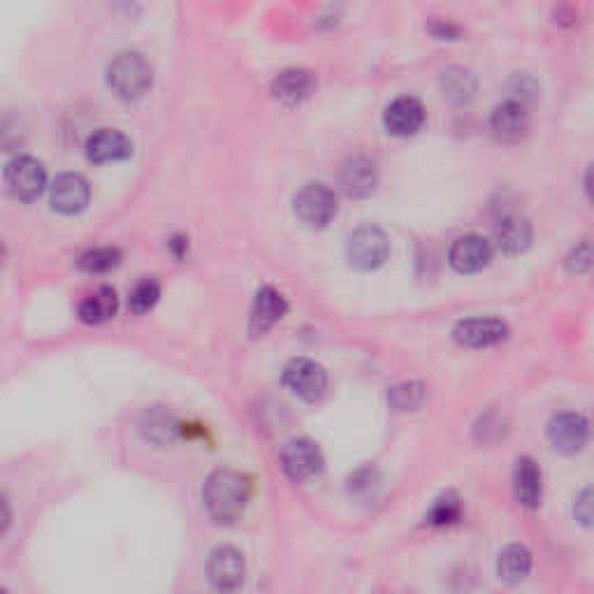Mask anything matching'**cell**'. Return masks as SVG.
I'll list each match as a JSON object with an SVG mask.
<instances>
[{
  "instance_id": "e0dca14e",
  "label": "cell",
  "mask_w": 594,
  "mask_h": 594,
  "mask_svg": "<svg viewBox=\"0 0 594 594\" xmlns=\"http://www.w3.org/2000/svg\"><path fill=\"white\" fill-rule=\"evenodd\" d=\"M376 184H379V175H376V165L369 158H351L339 172V186L353 200L369 198L376 191Z\"/></svg>"
},
{
  "instance_id": "44dd1931",
  "label": "cell",
  "mask_w": 594,
  "mask_h": 594,
  "mask_svg": "<svg viewBox=\"0 0 594 594\" xmlns=\"http://www.w3.org/2000/svg\"><path fill=\"white\" fill-rule=\"evenodd\" d=\"M117 309H119L117 293H114L112 288H100V291L89 295L82 304H79V318L89 325H100L114 318Z\"/></svg>"
},
{
  "instance_id": "4dcf8cb0",
  "label": "cell",
  "mask_w": 594,
  "mask_h": 594,
  "mask_svg": "<svg viewBox=\"0 0 594 594\" xmlns=\"http://www.w3.org/2000/svg\"><path fill=\"white\" fill-rule=\"evenodd\" d=\"M576 518L581 520L583 525H590V520H592V502H590V490H583V495L578 497V502H576Z\"/></svg>"
},
{
  "instance_id": "ac0fdd59",
  "label": "cell",
  "mask_w": 594,
  "mask_h": 594,
  "mask_svg": "<svg viewBox=\"0 0 594 594\" xmlns=\"http://www.w3.org/2000/svg\"><path fill=\"white\" fill-rule=\"evenodd\" d=\"M495 242L499 246V251L509 253V256H518V253L530 249L532 223L520 214L502 216L495 226Z\"/></svg>"
},
{
  "instance_id": "d6986e66",
  "label": "cell",
  "mask_w": 594,
  "mask_h": 594,
  "mask_svg": "<svg viewBox=\"0 0 594 594\" xmlns=\"http://www.w3.org/2000/svg\"><path fill=\"white\" fill-rule=\"evenodd\" d=\"M286 311H288V302L284 295L274 291L270 286L260 288L256 295V302H253V314H251L253 332L270 330L274 323H279L281 318L286 316Z\"/></svg>"
},
{
  "instance_id": "3957f363",
  "label": "cell",
  "mask_w": 594,
  "mask_h": 594,
  "mask_svg": "<svg viewBox=\"0 0 594 594\" xmlns=\"http://www.w3.org/2000/svg\"><path fill=\"white\" fill-rule=\"evenodd\" d=\"M295 216L302 226L323 230L337 216V195L325 184H307L295 195Z\"/></svg>"
},
{
  "instance_id": "484cf974",
  "label": "cell",
  "mask_w": 594,
  "mask_h": 594,
  "mask_svg": "<svg viewBox=\"0 0 594 594\" xmlns=\"http://www.w3.org/2000/svg\"><path fill=\"white\" fill-rule=\"evenodd\" d=\"M158 297H161V286H158L154 279H144L130 291L128 304L135 314H147V311L156 307Z\"/></svg>"
},
{
  "instance_id": "4316f807",
  "label": "cell",
  "mask_w": 594,
  "mask_h": 594,
  "mask_svg": "<svg viewBox=\"0 0 594 594\" xmlns=\"http://www.w3.org/2000/svg\"><path fill=\"white\" fill-rule=\"evenodd\" d=\"M425 400V388L420 383H402L390 390V404L395 411H414Z\"/></svg>"
},
{
  "instance_id": "5bb4252c",
  "label": "cell",
  "mask_w": 594,
  "mask_h": 594,
  "mask_svg": "<svg viewBox=\"0 0 594 594\" xmlns=\"http://www.w3.org/2000/svg\"><path fill=\"white\" fill-rule=\"evenodd\" d=\"M425 123V107L420 100L404 96L397 98L388 105L386 114H383V126L390 135L395 137H409L416 135Z\"/></svg>"
},
{
  "instance_id": "52a82bcc",
  "label": "cell",
  "mask_w": 594,
  "mask_h": 594,
  "mask_svg": "<svg viewBox=\"0 0 594 594\" xmlns=\"http://www.w3.org/2000/svg\"><path fill=\"white\" fill-rule=\"evenodd\" d=\"M281 467L291 481L304 483L321 472L323 455L311 439H293L281 451Z\"/></svg>"
},
{
  "instance_id": "f1b7e54d",
  "label": "cell",
  "mask_w": 594,
  "mask_h": 594,
  "mask_svg": "<svg viewBox=\"0 0 594 594\" xmlns=\"http://www.w3.org/2000/svg\"><path fill=\"white\" fill-rule=\"evenodd\" d=\"M149 418V437L151 439H158V441H165V439H172V434H175V423H172V418L168 414H163V411H158V414H147Z\"/></svg>"
},
{
  "instance_id": "83f0119b",
  "label": "cell",
  "mask_w": 594,
  "mask_h": 594,
  "mask_svg": "<svg viewBox=\"0 0 594 594\" xmlns=\"http://www.w3.org/2000/svg\"><path fill=\"white\" fill-rule=\"evenodd\" d=\"M567 267L571 272L576 274H585L592 267V244L585 239V242H581L576 246L574 251L569 253L567 258Z\"/></svg>"
},
{
  "instance_id": "cb8c5ba5",
  "label": "cell",
  "mask_w": 594,
  "mask_h": 594,
  "mask_svg": "<svg viewBox=\"0 0 594 594\" xmlns=\"http://www.w3.org/2000/svg\"><path fill=\"white\" fill-rule=\"evenodd\" d=\"M121 263V253L112 246H103V249H91L79 258V270L86 274H105L114 270Z\"/></svg>"
},
{
  "instance_id": "9a60e30c",
  "label": "cell",
  "mask_w": 594,
  "mask_h": 594,
  "mask_svg": "<svg viewBox=\"0 0 594 594\" xmlns=\"http://www.w3.org/2000/svg\"><path fill=\"white\" fill-rule=\"evenodd\" d=\"M492 258V249L488 239L481 235H465L455 239V244L448 251V260H451L453 270L460 274H474L481 272L483 267H488Z\"/></svg>"
},
{
  "instance_id": "1f68e13d",
  "label": "cell",
  "mask_w": 594,
  "mask_h": 594,
  "mask_svg": "<svg viewBox=\"0 0 594 594\" xmlns=\"http://www.w3.org/2000/svg\"><path fill=\"white\" fill-rule=\"evenodd\" d=\"M10 518H12L10 506H7L5 499L0 497V534H3L7 530V525H10Z\"/></svg>"
},
{
  "instance_id": "5b68a950",
  "label": "cell",
  "mask_w": 594,
  "mask_h": 594,
  "mask_svg": "<svg viewBox=\"0 0 594 594\" xmlns=\"http://www.w3.org/2000/svg\"><path fill=\"white\" fill-rule=\"evenodd\" d=\"M284 386L304 402H318L328 390V374L314 360L295 358L284 367Z\"/></svg>"
},
{
  "instance_id": "8fae6325",
  "label": "cell",
  "mask_w": 594,
  "mask_h": 594,
  "mask_svg": "<svg viewBox=\"0 0 594 594\" xmlns=\"http://www.w3.org/2000/svg\"><path fill=\"white\" fill-rule=\"evenodd\" d=\"M209 581L216 590H237L244 583L246 567L244 557L233 546H221L209 555L207 562Z\"/></svg>"
},
{
  "instance_id": "2e32d148",
  "label": "cell",
  "mask_w": 594,
  "mask_h": 594,
  "mask_svg": "<svg viewBox=\"0 0 594 594\" xmlns=\"http://www.w3.org/2000/svg\"><path fill=\"white\" fill-rule=\"evenodd\" d=\"M314 91H316L314 75H311L309 70H302V68L284 70L272 82V98L286 107L302 105L304 100L311 98V93Z\"/></svg>"
},
{
  "instance_id": "ba28073f",
  "label": "cell",
  "mask_w": 594,
  "mask_h": 594,
  "mask_svg": "<svg viewBox=\"0 0 594 594\" xmlns=\"http://www.w3.org/2000/svg\"><path fill=\"white\" fill-rule=\"evenodd\" d=\"M5 184L10 188L14 198L31 202L35 198H40V193L45 191L47 172L42 168V163L35 161V158L24 156L7 165Z\"/></svg>"
},
{
  "instance_id": "f546056e",
  "label": "cell",
  "mask_w": 594,
  "mask_h": 594,
  "mask_svg": "<svg viewBox=\"0 0 594 594\" xmlns=\"http://www.w3.org/2000/svg\"><path fill=\"white\" fill-rule=\"evenodd\" d=\"M427 31H430L437 40H458L460 38V28L453 24H446V21H441V19L430 21Z\"/></svg>"
},
{
  "instance_id": "30bf717a",
  "label": "cell",
  "mask_w": 594,
  "mask_h": 594,
  "mask_svg": "<svg viewBox=\"0 0 594 594\" xmlns=\"http://www.w3.org/2000/svg\"><path fill=\"white\" fill-rule=\"evenodd\" d=\"M527 128H530V112H527V105L516 98H509L502 105H497L490 117V130L499 142H520Z\"/></svg>"
},
{
  "instance_id": "d6a6232c",
  "label": "cell",
  "mask_w": 594,
  "mask_h": 594,
  "mask_svg": "<svg viewBox=\"0 0 594 594\" xmlns=\"http://www.w3.org/2000/svg\"><path fill=\"white\" fill-rule=\"evenodd\" d=\"M3 260H5V251H3V244H0V265H3Z\"/></svg>"
},
{
  "instance_id": "603a6c76",
  "label": "cell",
  "mask_w": 594,
  "mask_h": 594,
  "mask_svg": "<svg viewBox=\"0 0 594 594\" xmlns=\"http://www.w3.org/2000/svg\"><path fill=\"white\" fill-rule=\"evenodd\" d=\"M499 578H504L506 583H520L530 576L532 571V555L525 546H509L499 555L497 562Z\"/></svg>"
},
{
  "instance_id": "ffe728a7",
  "label": "cell",
  "mask_w": 594,
  "mask_h": 594,
  "mask_svg": "<svg viewBox=\"0 0 594 594\" xmlns=\"http://www.w3.org/2000/svg\"><path fill=\"white\" fill-rule=\"evenodd\" d=\"M513 488H516L518 502L534 509L541 502V469L532 458H520L513 472Z\"/></svg>"
},
{
  "instance_id": "8992f818",
  "label": "cell",
  "mask_w": 594,
  "mask_h": 594,
  "mask_svg": "<svg viewBox=\"0 0 594 594\" xmlns=\"http://www.w3.org/2000/svg\"><path fill=\"white\" fill-rule=\"evenodd\" d=\"M453 337L455 342L467 346V349H488V346L502 344L509 337V325L492 316L465 318L455 325Z\"/></svg>"
},
{
  "instance_id": "4fadbf2b",
  "label": "cell",
  "mask_w": 594,
  "mask_h": 594,
  "mask_svg": "<svg viewBox=\"0 0 594 594\" xmlns=\"http://www.w3.org/2000/svg\"><path fill=\"white\" fill-rule=\"evenodd\" d=\"M89 200L91 188L89 181L82 175L68 172V175H61L52 184V207L65 216L84 212V209L89 207Z\"/></svg>"
},
{
  "instance_id": "7402d4cb",
  "label": "cell",
  "mask_w": 594,
  "mask_h": 594,
  "mask_svg": "<svg viewBox=\"0 0 594 594\" xmlns=\"http://www.w3.org/2000/svg\"><path fill=\"white\" fill-rule=\"evenodd\" d=\"M441 91L451 103L467 105L476 96V77L465 68H448L441 75Z\"/></svg>"
},
{
  "instance_id": "277c9868",
  "label": "cell",
  "mask_w": 594,
  "mask_h": 594,
  "mask_svg": "<svg viewBox=\"0 0 594 594\" xmlns=\"http://www.w3.org/2000/svg\"><path fill=\"white\" fill-rule=\"evenodd\" d=\"M349 263L362 272H372L388 260L390 242L386 233L376 226H362L349 237Z\"/></svg>"
},
{
  "instance_id": "d4e9b609",
  "label": "cell",
  "mask_w": 594,
  "mask_h": 594,
  "mask_svg": "<svg viewBox=\"0 0 594 594\" xmlns=\"http://www.w3.org/2000/svg\"><path fill=\"white\" fill-rule=\"evenodd\" d=\"M462 516V504H460V497L455 495V492H446V495H441L437 502H434L430 516V525L434 527H448V525H455Z\"/></svg>"
},
{
  "instance_id": "6da1fadb",
  "label": "cell",
  "mask_w": 594,
  "mask_h": 594,
  "mask_svg": "<svg viewBox=\"0 0 594 594\" xmlns=\"http://www.w3.org/2000/svg\"><path fill=\"white\" fill-rule=\"evenodd\" d=\"M202 497L216 523H235L249 504V481L242 474L221 469L209 476Z\"/></svg>"
},
{
  "instance_id": "9c48e42d",
  "label": "cell",
  "mask_w": 594,
  "mask_h": 594,
  "mask_svg": "<svg viewBox=\"0 0 594 594\" xmlns=\"http://www.w3.org/2000/svg\"><path fill=\"white\" fill-rule=\"evenodd\" d=\"M590 437V425L581 414H560L550 420L548 441L557 453L574 455L583 451Z\"/></svg>"
},
{
  "instance_id": "7a4b0ae2",
  "label": "cell",
  "mask_w": 594,
  "mask_h": 594,
  "mask_svg": "<svg viewBox=\"0 0 594 594\" xmlns=\"http://www.w3.org/2000/svg\"><path fill=\"white\" fill-rule=\"evenodd\" d=\"M151 82H154V70L142 54H119L107 68V86L114 96L126 100V103H135V100L147 96Z\"/></svg>"
},
{
  "instance_id": "7c38bea8",
  "label": "cell",
  "mask_w": 594,
  "mask_h": 594,
  "mask_svg": "<svg viewBox=\"0 0 594 594\" xmlns=\"http://www.w3.org/2000/svg\"><path fill=\"white\" fill-rule=\"evenodd\" d=\"M133 156V142L128 135L114 128H100L86 142V158L96 165L119 163Z\"/></svg>"
}]
</instances>
